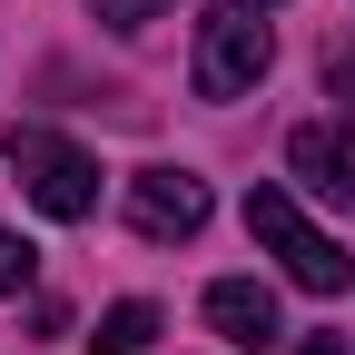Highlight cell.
<instances>
[{
    "label": "cell",
    "mask_w": 355,
    "mask_h": 355,
    "mask_svg": "<svg viewBox=\"0 0 355 355\" xmlns=\"http://www.w3.org/2000/svg\"><path fill=\"white\" fill-rule=\"evenodd\" d=\"M237 10H266V0H237Z\"/></svg>",
    "instance_id": "7c38bea8"
},
{
    "label": "cell",
    "mask_w": 355,
    "mask_h": 355,
    "mask_svg": "<svg viewBox=\"0 0 355 355\" xmlns=\"http://www.w3.org/2000/svg\"><path fill=\"white\" fill-rule=\"evenodd\" d=\"M296 355H345V345H336V336H306V345H296Z\"/></svg>",
    "instance_id": "30bf717a"
},
{
    "label": "cell",
    "mask_w": 355,
    "mask_h": 355,
    "mask_svg": "<svg viewBox=\"0 0 355 355\" xmlns=\"http://www.w3.org/2000/svg\"><path fill=\"white\" fill-rule=\"evenodd\" d=\"M336 89H345V99H355V60H345V69H336Z\"/></svg>",
    "instance_id": "8fae6325"
},
{
    "label": "cell",
    "mask_w": 355,
    "mask_h": 355,
    "mask_svg": "<svg viewBox=\"0 0 355 355\" xmlns=\"http://www.w3.org/2000/svg\"><path fill=\"white\" fill-rule=\"evenodd\" d=\"M30 266H40V257H30V237L0 227V296H20V286H30Z\"/></svg>",
    "instance_id": "ba28073f"
},
{
    "label": "cell",
    "mask_w": 355,
    "mask_h": 355,
    "mask_svg": "<svg viewBox=\"0 0 355 355\" xmlns=\"http://www.w3.org/2000/svg\"><path fill=\"white\" fill-rule=\"evenodd\" d=\"M89 10H99V20H109V30H148V20H158V10H168V0H89Z\"/></svg>",
    "instance_id": "9c48e42d"
},
{
    "label": "cell",
    "mask_w": 355,
    "mask_h": 355,
    "mask_svg": "<svg viewBox=\"0 0 355 355\" xmlns=\"http://www.w3.org/2000/svg\"><path fill=\"white\" fill-rule=\"evenodd\" d=\"M286 168H296L316 198H345V207H355V128H336V119L296 128V139H286Z\"/></svg>",
    "instance_id": "5b68a950"
},
{
    "label": "cell",
    "mask_w": 355,
    "mask_h": 355,
    "mask_svg": "<svg viewBox=\"0 0 355 355\" xmlns=\"http://www.w3.org/2000/svg\"><path fill=\"white\" fill-rule=\"evenodd\" d=\"M148 336H158V306H148V296H128V306H109V316H99L89 355H148Z\"/></svg>",
    "instance_id": "52a82bcc"
},
{
    "label": "cell",
    "mask_w": 355,
    "mask_h": 355,
    "mask_svg": "<svg viewBox=\"0 0 355 355\" xmlns=\"http://www.w3.org/2000/svg\"><path fill=\"white\" fill-rule=\"evenodd\" d=\"M10 178L30 188V207L69 217V227H79V217H99V158L69 148L60 128H30V119H20V128H10Z\"/></svg>",
    "instance_id": "7a4b0ae2"
},
{
    "label": "cell",
    "mask_w": 355,
    "mask_h": 355,
    "mask_svg": "<svg viewBox=\"0 0 355 355\" xmlns=\"http://www.w3.org/2000/svg\"><path fill=\"white\" fill-rule=\"evenodd\" d=\"M207 326L227 345H247V355H266V345H277V296H266L257 277H217L207 286Z\"/></svg>",
    "instance_id": "8992f818"
},
{
    "label": "cell",
    "mask_w": 355,
    "mask_h": 355,
    "mask_svg": "<svg viewBox=\"0 0 355 355\" xmlns=\"http://www.w3.org/2000/svg\"><path fill=\"white\" fill-rule=\"evenodd\" d=\"M247 237L277 257L286 286H306V296H345V286H355V247H336L286 188H247Z\"/></svg>",
    "instance_id": "6da1fadb"
},
{
    "label": "cell",
    "mask_w": 355,
    "mask_h": 355,
    "mask_svg": "<svg viewBox=\"0 0 355 355\" xmlns=\"http://www.w3.org/2000/svg\"><path fill=\"white\" fill-rule=\"evenodd\" d=\"M277 69V30H266L257 10H237V0H217V10L198 20V99H247V89Z\"/></svg>",
    "instance_id": "3957f363"
},
{
    "label": "cell",
    "mask_w": 355,
    "mask_h": 355,
    "mask_svg": "<svg viewBox=\"0 0 355 355\" xmlns=\"http://www.w3.org/2000/svg\"><path fill=\"white\" fill-rule=\"evenodd\" d=\"M128 227H139L148 247H178L207 227V178L198 168H139L128 178Z\"/></svg>",
    "instance_id": "277c9868"
}]
</instances>
